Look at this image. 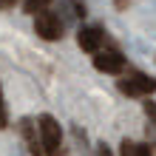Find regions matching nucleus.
Segmentation results:
<instances>
[{"label": "nucleus", "instance_id": "ddd939ff", "mask_svg": "<svg viewBox=\"0 0 156 156\" xmlns=\"http://www.w3.org/2000/svg\"><path fill=\"white\" fill-rule=\"evenodd\" d=\"M17 3V0H0V9H3V12H6V9H12Z\"/></svg>", "mask_w": 156, "mask_h": 156}, {"label": "nucleus", "instance_id": "f8f14e48", "mask_svg": "<svg viewBox=\"0 0 156 156\" xmlns=\"http://www.w3.org/2000/svg\"><path fill=\"white\" fill-rule=\"evenodd\" d=\"M97 156H114V151L108 148L105 142H99V145H97Z\"/></svg>", "mask_w": 156, "mask_h": 156}, {"label": "nucleus", "instance_id": "f03ea898", "mask_svg": "<svg viewBox=\"0 0 156 156\" xmlns=\"http://www.w3.org/2000/svg\"><path fill=\"white\" fill-rule=\"evenodd\" d=\"M116 88L122 91L125 97H131V99H148L156 91V80L151 74H145V71L128 68V74L122 71V80H116Z\"/></svg>", "mask_w": 156, "mask_h": 156}, {"label": "nucleus", "instance_id": "6e6552de", "mask_svg": "<svg viewBox=\"0 0 156 156\" xmlns=\"http://www.w3.org/2000/svg\"><path fill=\"white\" fill-rule=\"evenodd\" d=\"M54 3V0H23V12L26 14H37V12H43V9H48Z\"/></svg>", "mask_w": 156, "mask_h": 156}, {"label": "nucleus", "instance_id": "0eeeda50", "mask_svg": "<svg viewBox=\"0 0 156 156\" xmlns=\"http://www.w3.org/2000/svg\"><path fill=\"white\" fill-rule=\"evenodd\" d=\"M119 156H153V148L148 142H133V139H125L119 142Z\"/></svg>", "mask_w": 156, "mask_h": 156}, {"label": "nucleus", "instance_id": "7ed1b4c3", "mask_svg": "<svg viewBox=\"0 0 156 156\" xmlns=\"http://www.w3.org/2000/svg\"><path fill=\"white\" fill-rule=\"evenodd\" d=\"M62 31H66V23L60 20L57 12H48V9H43V12L34 14V34L43 40H60Z\"/></svg>", "mask_w": 156, "mask_h": 156}, {"label": "nucleus", "instance_id": "9b49d317", "mask_svg": "<svg viewBox=\"0 0 156 156\" xmlns=\"http://www.w3.org/2000/svg\"><path fill=\"white\" fill-rule=\"evenodd\" d=\"M9 125V111H6V102H3V88H0V131Z\"/></svg>", "mask_w": 156, "mask_h": 156}, {"label": "nucleus", "instance_id": "9d476101", "mask_svg": "<svg viewBox=\"0 0 156 156\" xmlns=\"http://www.w3.org/2000/svg\"><path fill=\"white\" fill-rule=\"evenodd\" d=\"M145 116L151 119V128H153V133H156V102H145Z\"/></svg>", "mask_w": 156, "mask_h": 156}, {"label": "nucleus", "instance_id": "39448f33", "mask_svg": "<svg viewBox=\"0 0 156 156\" xmlns=\"http://www.w3.org/2000/svg\"><path fill=\"white\" fill-rule=\"evenodd\" d=\"M105 43V31L99 26H80L77 29V45L88 54H97Z\"/></svg>", "mask_w": 156, "mask_h": 156}, {"label": "nucleus", "instance_id": "20e7f679", "mask_svg": "<svg viewBox=\"0 0 156 156\" xmlns=\"http://www.w3.org/2000/svg\"><path fill=\"white\" fill-rule=\"evenodd\" d=\"M94 68L102 74H122L125 71V57L119 48H99L94 54Z\"/></svg>", "mask_w": 156, "mask_h": 156}, {"label": "nucleus", "instance_id": "1a4fd4ad", "mask_svg": "<svg viewBox=\"0 0 156 156\" xmlns=\"http://www.w3.org/2000/svg\"><path fill=\"white\" fill-rule=\"evenodd\" d=\"M71 133H74V139H77V145H80V151H88V136H85V131H82L80 125H74V128H71Z\"/></svg>", "mask_w": 156, "mask_h": 156}, {"label": "nucleus", "instance_id": "423d86ee", "mask_svg": "<svg viewBox=\"0 0 156 156\" xmlns=\"http://www.w3.org/2000/svg\"><path fill=\"white\" fill-rule=\"evenodd\" d=\"M17 133L23 136V145L29 156H43V148H40V133H37V122H34L31 116H23L20 122H17Z\"/></svg>", "mask_w": 156, "mask_h": 156}, {"label": "nucleus", "instance_id": "f257e3e1", "mask_svg": "<svg viewBox=\"0 0 156 156\" xmlns=\"http://www.w3.org/2000/svg\"><path fill=\"white\" fill-rule=\"evenodd\" d=\"M37 133H40V148L43 156H66V145H62V128L51 114L37 116Z\"/></svg>", "mask_w": 156, "mask_h": 156}]
</instances>
